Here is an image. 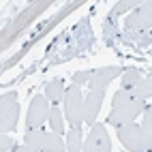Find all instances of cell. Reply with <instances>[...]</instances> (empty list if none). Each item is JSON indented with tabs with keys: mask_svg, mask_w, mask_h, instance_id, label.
<instances>
[{
	"mask_svg": "<svg viewBox=\"0 0 152 152\" xmlns=\"http://www.w3.org/2000/svg\"><path fill=\"white\" fill-rule=\"evenodd\" d=\"M146 105L148 103L139 101L137 96L129 94L126 90L120 88L114 94V101H111V111L107 116V124L120 126V124H126V122H135V120L144 114Z\"/></svg>",
	"mask_w": 152,
	"mask_h": 152,
	"instance_id": "cell-1",
	"label": "cell"
},
{
	"mask_svg": "<svg viewBox=\"0 0 152 152\" xmlns=\"http://www.w3.org/2000/svg\"><path fill=\"white\" fill-rule=\"evenodd\" d=\"M152 107L146 105L144 109V122L139 124L141 129V137H144V144H146V152H152Z\"/></svg>",
	"mask_w": 152,
	"mask_h": 152,
	"instance_id": "cell-13",
	"label": "cell"
},
{
	"mask_svg": "<svg viewBox=\"0 0 152 152\" xmlns=\"http://www.w3.org/2000/svg\"><path fill=\"white\" fill-rule=\"evenodd\" d=\"M118 75H120V66H103V69H96L94 73H92V77H90V82H88L90 92L105 94L107 86L114 82Z\"/></svg>",
	"mask_w": 152,
	"mask_h": 152,
	"instance_id": "cell-7",
	"label": "cell"
},
{
	"mask_svg": "<svg viewBox=\"0 0 152 152\" xmlns=\"http://www.w3.org/2000/svg\"><path fill=\"white\" fill-rule=\"evenodd\" d=\"M11 152H37V150H34V148H30V146H26V144H24V146H17V144H15Z\"/></svg>",
	"mask_w": 152,
	"mask_h": 152,
	"instance_id": "cell-19",
	"label": "cell"
},
{
	"mask_svg": "<svg viewBox=\"0 0 152 152\" xmlns=\"http://www.w3.org/2000/svg\"><path fill=\"white\" fill-rule=\"evenodd\" d=\"M92 73H94L92 69H86V71H77V73H73V84L82 88L84 84H88V82H90V77H92Z\"/></svg>",
	"mask_w": 152,
	"mask_h": 152,
	"instance_id": "cell-17",
	"label": "cell"
},
{
	"mask_svg": "<svg viewBox=\"0 0 152 152\" xmlns=\"http://www.w3.org/2000/svg\"><path fill=\"white\" fill-rule=\"evenodd\" d=\"M13 146H15V141L9 137V135H4V133H0V152H9V150H13Z\"/></svg>",
	"mask_w": 152,
	"mask_h": 152,
	"instance_id": "cell-18",
	"label": "cell"
},
{
	"mask_svg": "<svg viewBox=\"0 0 152 152\" xmlns=\"http://www.w3.org/2000/svg\"><path fill=\"white\" fill-rule=\"evenodd\" d=\"M62 116L64 120H69L71 126H82L84 124V94H82V88L71 84L64 90V96H62Z\"/></svg>",
	"mask_w": 152,
	"mask_h": 152,
	"instance_id": "cell-2",
	"label": "cell"
},
{
	"mask_svg": "<svg viewBox=\"0 0 152 152\" xmlns=\"http://www.w3.org/2000/svg\"><path fill=\"white\" fill-rule=\"evenodd\" d=\"M82 144H84L82 129H79V126H71L69 133H66V139H64L66 152H82Z\"/></svg>",
	"mask_w": 152,
	"mask_h": 152,
	"instance_id": "cell-12",
	"label": "cell"
},
{
	"mask_svg": "<svg viewBox=\"0 0 152 152\" xmlns=\"http://www.w3.org/2000/svg\"><path fill=\"white\" fill-rule=\"evenodd\" d=\"M49 101L45 99V94H34L32 101H30V107H28V116H26V129L28 131H37L41 129L47 122V116H49Z\"/></svg>",
	"mask_w": 152,
	"mask_h": 152,
	"instance_id": "cell-4",
	"label": "cell"
},
{
	"mask_svg": "<svg viewBox=\"0 0 152 152\" xmlns=\"http://www.w3.org/2000/svg\"><path fill=\"white\" fill-rule=\"evenodd\" d=\"M13 103H17V92H15V90H11V92H7V94L0 96V116H2Z\"/></svg>",
	"mask_w": 152,
	"mask_h": 152,
	"instance_id": "cell-16",
	"label": "cell"
},
{
	"mask_svg": "<svg viewBox=\"0 0 152 152\" xmlns=\"http://www.w3.org/2000/svg\"><path fill=\"white\" fill-rule=\"evenodd\" d=\"M103 96L101 92H90L86 99H84V122L92 126L96 122V116H99V109L103 105Z\"/></svg>",
	"mask_w": 152,
	"mask_h": 152,
	"instance_id": "cell-9",
	"label": "cell"
},
{
	"mask_svg": "<svg viewBox=\"0 0 152 152\" xmlns=\"http://www.w3.org/2000/svg\"><path fill=\"white\" fill-rule=\"evenodd\" d=\"M116 135L129 152H146V144H144L141 129L137 122H126V124L116 126Z\"/></svg>",
	"mask_w": 152,
	"mask_h": 152,
	"instance_id": "cell-5",
	"label": "cell"
},
{
	"mask_svg": "<svg viewBox=\"0 0 152 152\" xmlns=\"http://www.w3.org/2000/svg\"><path fill=\"white\" fill-rule=\"evenodd\" d=\"M47 122H49V126H52V133L64 135V116H62V109H60L58 105H52V107H49Z\"/></svg>",
	"mask_w": 152,
	"mask_h": 152,
	"instance_id": "cell-14",
	"label": "cell"
},
{
	"mask_svg": "<svg viewBox=\"0 0 152 152\" xmlns=\"http://www.w3.org/2000/svg\"><path fill=\"white\" fill-rule=\"evenodd\" d=\"M17 118H19V101L13 103L2 116H0V133H11L17 129Z\"/></svg>",
	"mask_w": 152,
	"mask_h": 152,
	"instance_id": "cell-10",
	"label": "cell"
},
{
	"mask_svg": "<svg viewBox=\"0 0 152 152\" xmlns=\"http://www.w3.org/2000/svg\"><path fill=\"white\" fill-rule=\"evenodd\" d=\"M141 79H144V77H141L139 71L129 69V71H124V73H122V86H120V88L126 90V92H131V90H133V88L141 82Z\"/></svg>",
	"mask_w": 152,
	"mask_h": 152,
	"instance_id": "cell-15",
	"label": "cell"
},
{
	"mask_svg": "<svg viewBox=\"0 0 152 152\" xmlns=\"http://www.w3.org/2000/svg\"><path fill=\"white\" fill-rule=\"evenodd\" d=\"M82 148L86 152H111V139L107 135V129L103 124L94 122L90 126V133H88L86 141L82 144Z\"/></svg>",
	"mask_w": 152,
	"mask_h": 152,
	"instance_id": "cell-6",
	"label": "cell"
},
{
	"mask_svg": "<svg viewBox=\"0 0 152 152\" xmlns=\"http://www.w3.org/2000/svg\"><path fill=\"white\" fill-rule=\"evenodd\" d=\"M150 2H141L139 7H135V11L126 17V28H137L139 30H148L150 28Z\"/></svg>",
	"mask_w": 152,
	"mask_h": 152,
	"instance_id": "cell-8",
	"label": "cell"
},
{
	"mask_svg": "<svg viewBox=\"0 0 152 152\" xmlns=\"http://www.w3.org/2000/svg\"><path fill=\"white\" fill-rule=\"evenodd\" d=\"M24 144L30 146V148H34L37 152H66L64 148V139L52 133V131H41V129H37V131H26V135H24Z\"/></svg>",
	"mask_w": 152,
	"mask_h": 152,
	"instance_id": "cell-3",
	"label": "cell"
},
{
	"mask_svg": "<svg viewBox=\"0 0 152 152\" xmlns=\"http://www.w3.org/2000/svg\"><path fill=\"white\" fill-rule=\"evenodd\" d=\"M64 82L62 79H52V82L45 84V99L49 101V105H58L62 103V96H64Z\"/></svg>",
	"mask_w": 152,
	"mask_h": 152,
	"instance_id": "cell-11",
	"label": "cell"
}]
</instances>
